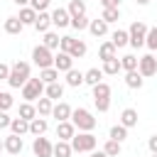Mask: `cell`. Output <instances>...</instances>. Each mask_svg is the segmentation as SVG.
Listing matches in <instances>:
<instances>
[{
	"label": "cell",
	"instance_id": "13",
	"mask_svg": "<svg viewBox=\"0 0 157 157\" xmlns=\"http://www.w3.org/2000/svg\"><path fill=\"white\" fill-rule=\"evenodd\" d=\"M39 34H44V32H49L52 29V12H37V20H34V25H32Z\"/></svg>",
	"mask_w": 157,
	"mask_h": 157
},
{
	"label": "cell",
	"instance_id": "7",
	"mask_svg": "<svg viewBox=\"0 0 157 157\" xmlns=\"http://www.w3.org/2000/svg\"><path fill=\"white\" fill-rule=\"evenodd\" d=\"M137 71L142 78H150L157 74V56L155 54H145V56H137Z\"/></svg>",
	"mask_w": 157,
	"mask_h": 157
},
{
	"label": "cell",
	"instance_id": "24",
	"mask_svg": "<svg viewBox=\"0 0 157 157\" xmlns=\"http://www.w3.org/2000/svg\"><path fill=\"white\" fill-rule=\"evenodd\" d=\"M103 76H105V74H103L101 69H96V66H93V69L83 71V83H88V86H96V83H101V81H103Z\"/></svg>",
	"mask_w": 157,
	"mask_h": 157
},
{
	"label": "cell",
	"instance_id": "16",
	"mask_svg": "<svg viewBox=\"0 0 157 157\" xmlns=\"http://www.w3.org/2000/svg\"><path fill=\"white\" fill-rule=\"evenodd\" d=\"M137 120H140V115H137V110H135V108H125V110L120 113V125H125L128 130H130V128H135V125H137Z\"/></svg>",
	"mask_w": 157,
	"mask_h": 157
},
{
	"label": "cell",
	"instance_id": "48",
	"mask_svg": "<svg viewBox=\"0 0 157 157\" xmlns=\"http://www.w3.org/2000/svg\"><path fill=\"white\" fill-rule=\"evenodd\" d=\"M101 7H120V0H101Z\"/></svg>",
	"mask_w": 157,
	"mask_h": 157
},
{
	"label": "cell",
	"instance_id": "37",
	"mask_svg": "<svg viewBox=\"0 0 157 157\" xmlns=\"http://www.w3.org/2000/svg\"><path fill=\"white\" fill-rule=\"evenodd\" d=\"M20 118H25V120H32V118H37V108H34V103H20Z\"/></svg>",
	"mask_w": 157,
	"mask_h": 157
},
{
	"label": "cell",
	"instance_id": "22",
	"mask_svg": "<svg viewBox=\"0 0 157 157\" xmlns=\"http://www.w3.org/2000/svg\"><path fill=\"white\" fill-rule=\"evenodd\" d=\"M2 27H5V32H7V34H20V32L25 29V25L20 22V17H17V15H12V17H7Z\"/></svg>",
	"mask_w": 157,
	"mask_h": 157
},
{
	"label": "cell",
	"instance_id": "1",
	"mask_svg": "<svg viewBox=\"0 0 157 157\" xmlns=\"http://www.w3.org/2000/svg\"><path fill=\"white\" fill-rule=\"evenodd\" d=\"M69 120H71L74 128L81 130V132H93V128L98 125V120H96V118L91 115V110H86V108H74Z\"/></svg>",
	"mask_w": 157,
	"mask_h": 157
},
{
	"label": "cell",
	"instance_id": "19",
	"mask_svg": "<svg viewBox=\"0 0 157 157\" xmlns=\"http://www.w3.org/2000/svg\"><path fill=\"white\" fill-rule=\"evenodd\" d=\"M47 128H49V123H47V118H42V115H37V118L29 120V132H32L34 137H37V135H44Z\"/></svg>",
	"mask_w": 157,
	"mask_h": 157
},
{
	"label": "cell",
	"instance_id": "38",
	"mask_svg": "<svg viewBox=\"0 0 157 157\" xmlns=\"http://www.w3.org/2000/svg\"><path fill=\"white\" fill-rule=\"evenodd\" d=\"M91 88H93V98H110V86L105 81H101V83H96Z\"/></svg>",
	"mask_w": 157,
	"mask_h": 157
},
{
	"label": "cell",
	"instance_id": "20",
	"mask_svg": "<svg viewBox=\"0 0 157 157\" xmlns=\"http://www.w3.org/2000/svg\"><path fill=\"white\" fill-rule=\"evenodd\" d=\"M71 155H74V150H71V142L69 140H56L54 142L52 157H71Z\"/></svg>",
	"mask_w": 157,
	"mask_h": 157
},
{
	"label": "cell",
	"instance_id": "17",
	"mask_svg": "<svg viewBox=\"0 0 157 157\" xmlns=\"http://www.w3.org/2000/svg\"><path fill=\"white\" fill-rule=\"evenodd\" d=\"M88 32L93 37H105L108 34V22H103L101 17L98 20H88Z\"/></svg>",
	"mask_w": 157,
	"mask_h": 157
},
{
	"label": "cell",
	"instance_id": "49",
	"mask_svg": "<svg viewBox=\"0 0 157 157\" xmlns=\"http://www.w3.org/2000/svg\"><path fill=\"white\" fill-rule=\"evenodd\" d=\"M147 147H150V152H157V132L147 140Z\"/></svg>",
	"mask_w": 157,
	"mask_h": 157
},
{
	"label": "cell",
	"instance_id": "51",
	"mask_svg": "<svg viewBox=\"0 0 157 157\" xmlns=\"http://www.w3.org/2000/svg\"><path fill=\"white\" fill-rule=\"evenodd\" d=\"M17 7H25V5H29V0H12Z\"/></svg>",
	"mask_w": 157,
	"mask_h": 157
},
{
	"label": "cell",
	"instance_id": "2",
	"mask_svg": "<svg viewBox=\"0 0 157 157\" xmlns=\"http://www.w3.org/2000/svg\"><path fill=\"white\" fill-rule=\"evenodd\" d=\"M27 78H29V64L22 61V59H17V61L10 66V76H7L10 88H22Z\"/></svg>",
	"mask_w": 157,
	"mask_h": 157
},
{
	"label": "cell",
	"instance_id": "42",
	"mask_svg": "<svg viewBox=\"0 0 157 157\" xmlns=\"http://www.w3.org/2000/svg\"><path fill=\"white\" fill-rule=\"evenodd\" d=\"M12 103H15V101H12V96H10L7 91H0V110H10V108H12Z\"/></svg>",
	"mask_w": 157,
	"mask_h": 157
},
{
	"label": "cell",
	"instance_id": "15",
	"mask_svg": "<svg viewBox=\"0 0 157 157\" xmlns=\"http://www.w3.org/2000/svg\"><path fill=\"white\" fill-rule=\"evenodd\" d=\"M74 135H76V128H74L71 120H61V123H56V137H59V140H71Z\"/></svg>",
	"mask_w": 157,
	"mask_h": 157
},
{
	"label": "cell",
	"instance_id": "5",
	"mask_svg": "<svg viewBox=\"0 0 157 157\" xmlns=\"http://www.w3.org/2000/svg\"><path fill=\"white\" fill-rule=\"evenodd\" d=\"M147 25L145 22H140V20H135L132 25H130V29H128V44L130 47H145V34H147Z\"/></svg>",
	"mask_w": 157,
	"mask_h": 157
},
{
	"label": "cell",
	"instance_id": "12",
	"mask_svg": "<svg viewBox=\"0 0 157 157\" xmlns=\"http://www.w3.org/2000/svg\"><path fill=\"white\" fill-rule=\"evenodd\" d=\"M71 105L69 103H64V101H59V103H54V108H52V118L56 120V123H61V120H69L71 118Z\"/></svg>",
	"mask_w": 157,
	"mask_h": 157
},
{
	"label": "cell",
	"instance_id": "26",
	"mask_svg": "<svg viewBox=\"0 0 157 157\" xmlns=\"http://www.w3.org/2000/svg\"><path fill=\"white\" fill-rule=\"evenodd\" d=\"M113 56H118V49L113 47V42H103L98 47V59L105 61V59H113Z\"/></svg>",
	"mask_w": 157,
	"mask_h": 157
},
{
	"label": "cell",
	"instance_id": "46",
	"mask_svg": "<svg viewBox=\"0 0 157 157\" xmlns=\"http://www.w3.org/2000/svg\"><path fill=\"white\" fill-rule=\"evenodd\" d=\"M10 120H12V118L7 115V110H0V130H2V128H10Z\"/></svg>",
	"mask_w": 157,
	"mask_h": 157
},
{
	"label": "cell",
	"instance_id": "29",
	"mask_svg": "<svg viewBox=\"0 0 157 157\" xmlns=\"http://www.w3.org/2000/svg\"><path fill=\"white\" fill-rule=\"evenodd\" d=\"M59 39H61V37H59L56 32H52V29H49V32H44V37H42V44H44L47 49L56 52V49H59Z\"/></svg>",
	"mask_w": 157,
	"mask_h": 157
},
{
	"label": "cell",
	"instance_id": "54",
	"mask_svg": "<svg viewBox=\"0 0 157 157\" xmlns=\"http://www.w3.org/2000/svg\"><path fill=\"white\" fill-rule=\"evenodd\" d=\"M152 157H157V152H152Z\"/></svg>",
	"mask_w": 157,
	"mask_h": 157
},
{
	"label": "cell",
	"instance_id": "52",
	"mask_svg": "<svg viewBox=\"0 0 157 157\" xmlns=\"http://www.w3.org/2000/svg\"><path fill=\"white\" fill-rule=\"evenodd\" d=\"M137 5H150V0H135Z\"/></svg>",
	"mask_w": 157,
	"mask_h": 157
},
{
	"label": "cell",
	"instance_id": "50",
	"mask_svg": "<svg viewBox=\"0 0 157 157\" xmlns=\"http://www.w3.org/2000/svg\"><path fill=\"white\" fill-rule=\"evenodd\" d=\"M88 157H108V155H105L103 150H98V152H96V150H91V152H88Z\"/></svg>",
	"mask_w": 157,
	"mask_h": 157
},
{
	"label": "cell",
	"instance_id": "6",
	"mask_svg": "<svg viewBox=\"0 0 157 157\" xmlns=\"http://www.w3.org/2000/svg\"><path fill=\"white\" fill-rule=\"evenodd\" d=\"M32 61H34V66H39V69H49V66H54V54H52V49H47L44 44H37V47L32 49Z\"/></svg>",
	"mask_w": 157,
	"mask_h": 157
},
{
	"label": "cell",
	"instance_id": "41",
	"mask_svg": "<svg viewBox=\"0 0 157 157\" xmlns=\"http://www.w3.org/2000/svg\"><path fill=\"white\" fill-rule=\"evenodd\" d=\"M69 27H74V29H88V17L86 15H81V17H71V22H69Z\"/></svg>",
	"mask_w": 157,
	"mask_h": 157
},
{
	"label": "cell",
	"instance_id": "31",
	"mask_svg": "<svg viewBox=\"0 0 157 157\" xmlns=\"http://www.w3.org/2000/svg\"><path fill=\"white\" fill-rule=\"evenodd\" d=\"M69 15L71 17H81V15H86V2L83 0H69Z\"/></svg>",
	"mask_w": 157,
	"mask_h": 157
},
{
	"label": "cell",
	"instance_id": "35",
	"mask_svg": "<svg viewBox=\"0 0 157 157\" xmlns=\"http://www.w3.org/2000/svg\"><path fill=\"white\" fill-rule=\"evenodd\" d=\"M108 137H110V140H115V142H123V140L128 137V128L118 123V125H113V128H110V132H108Z\"/></svg>",
	"mask_w": 157,
	"mask_h": 157
},
{
	"label": "cell",
	"instance_id": "36",
	"mask_svg": "<svg viewBox=\"0 0 157 157\" xmlns=\"http://www.w3.org/2000/svg\"><path fill=\"white\" fill-rule=\"evenodd\" d=\"M120 69H123V71H135V69H137V56H135V54L120 56Z\"/></svg>",
	"mask_w": 157,
	"mask_h": 157
},
{
	"label": "cell",
	"instance_id": "28",
	"mask_svg": "<svg viewBox=\"0 0 157 157\" xmlns=\"http://www.w3.org/2000/svg\"><path fill=\"white\" fill-rule=\"evenodd\" d=\"M17 17H20V22L27 27V25H34V20H37V12H34L29 5H25V7H20V15H17Z\"/></svg>",
	"mask_w": 157,
	"mask_h": 157
},
{
	"label": "cell",
	"instance_id": "25",
	"mask_svg": "<svg viewBox=\"0 0 157 157\" xmlns=\"http://www.w3.org/2000/svg\"><path fill=\"white\" fill-rule=\"evenodd\" d=\"M142 83H145V78L140 76L137 69L135 71H125V86L128 88H142Z\"/></svg>",
	"mask_w": 157,
	"mask_h": 157
},
{
	"label": "cell",
	"instance_id": "10",
	"mask_svg": "<svg viewBox=\"0 0 157 157\" xmlns=\"http://www.w3.org/2000/svg\"><path fill=\"white\" fill-rule=\"evenodd\" d=\"M2 145H5V150H7L10 155H20V152H22V147H25L22 135H15V132H10V135L2 140Z\"/></svg>",
	"mask_w": 157,
	"mask_h": 157
},
{
	"label": "cell",
	"instance_id": "27",
	"mask_svg": "<svg viewBox=\"0 0 157 157\" xmlns=\"http://www.w3.org/2000/svg\"><path fill=\"white\" fill-rule=\"evenodd\" d=\"M81 83H83V71H78V69H69V71H66V86L78 88Z\"/></svg>",
	"mask_w": 157,
	"mask_h": 157
},
{
	"label": "cell",
	"instance_id": "43",
	"mask_svg": "<svg viewBox=\"0 0 157 157\" xmlns=\"http://www.w3.org/2000/svg\"><path fill=\"white\" fill-rule=\"evenodd\" d=\"M93 105H96L98 113H105L110 108V98H93Z\"/></svg>",
	"mask_w": 157,
	"mask_h": 157
},
{
	"label": "cell",
	"instance_id": "53",
	"mask_svg": "<svg viewBox=\"0 0 157 157\" xmlns=\"http://www.w3.org/2000/svg\"><path fill=\"white\" fill-rule=\"evenodd\" d=\"M2 150H5V145H2V140H0V152H2Z\"/></svg>",
	"mask_w": 157,
	"mask_h": 157
},
{
	"label": "cell",
	"instance_id": "23",
	"mask_svg": "<svg viewBox=\"0 0 157 157\" xmlns=\"http://www.w3.org/2000/svg\"><path fill=\"white\" fill-rule=\"evenodd\" d=\"M101 71H103L105 76H115L118 71H123V69H120V59H118V56L105 59V61H103V66H101Z\"/></svg>",
	"mask_w": 157,
	"mask_h": 157
},
{
	"label": "cell",
	"instance_id": "44",
	"mask_svg": "<svg viewBox=\"0 0 157 157\" xmlns=\"http://www.w3.org/2000/svg\"><path fill=\"white\" fill-rule=\"evenodd\" d=\"M49 2H52V0H29V7H32L34 12H44V10L49 7Z\"/></svg>",
	"mask_w": 157,
	"mask_h": 157
},
{
	"label": "cell",
	"instance_id": "14",
	"mask_svg": "<svg viewBox=\"0 0 157 157\" xmlns=\"http://www.w3.org/2000/svg\"><path fill=\"white\" fill-rule=\"evenodd\" d=\"M34 108H37V115L49 118V115H52V108H54V101L47 98V96H39V98L34 101Z\"/></svg>",
	"mask_w": 157,
	"mask_h": 157
},
{
	"label": "cell",
	"instance_id": "11",
	"mask_svg": "<svg viewBox=\"0 0 157 157\" xmlns=\"http://www.w3.org/2000/svg\"><path fill=\"white\" fill-rule=\"evenodd\" d=\"M69 22H71V15H69V10L66 7H56V10H52V25L54 27H69Z\"/></svg>",
	"mask_w": 157,
	"mask_h": 157
},
{
	"label": "cell",
	"instance_id": "33",
	"mask_svg": "<svg viewBox=\"0 0 157 157\" xmlns=\"http://www.w3.org/2000/svg\"><path fill=\"white\" fill-rule=\"evenodd\" d=\"M110 42H113V47H115V49L125 47V44H128V29H115V32L110 34Z\"/></svg>",
	"mask_w": 157,
	"mask_h": 157
},
{
	"label": "cell",
	"instance_id": "4",
	"mask_svg": "<svg viewBox=\"0 0 157 157\" xmlns=\"http://www.w3.org/2000/svg\"><path fill=\"white\" fill-rule=\"evenodd\" d=\"M39 96H44V81L29 76V78L25 81V86H22V98H25L27 103H34Z\"/></svg>",
	"mask_w": 157,
	"mask_h": 157
},
{
	"label": "cell",
	"instance_id": "34",
	"mask_svg": "<svg viewBox=\"0 0 157 157\" xmlns=\"http://www.w3.org/2000/svg\"><path fill=\"white\" fill-rule=\"evenodd\" d=\"M39 78L44 81V86H47V83H54V81H59V71H56L54 66H49V69H39Z\"/></svg>",
	"mask_w": 157,
	"mask_h": 157
},
{
	"label": "cell",
	"instance_id": "32",
	"mask_svg": "<svg viewBox=\"0 0 157 157\" xmlns=\"http://www.w3.org/2000/svg\"><path fill=\"white\" fill-rule=\"evenodd\" d=\"M101 20L103 22H118L120 20V7H103V12H101Z\"/></svg>",
	"mask_w": 157,
	"mask_h": 157
},
{
	"label": "cell",
	"instance_id": "3",
	"mask_svg": "<svg viewBox=\"0 0 157 157\" xmlns=\"http://www.w3.org/2000/svg\"><path fill=\"white\" fill-rule=\"evenodd\" d=\"M71 150L74 152H91V150H96V145H98V140H96V135L93 132H76L71 140Z\"/></svg>",
	"mask_w": 157,
	"mask_h": 157
},
{
	"label": "cell",
	"instance_id": "39",
	"mask_svg": "<svg viewBox=\"0 0 157 157\" xmlns=\"http://www.w3.org/2000/svg\"><path fill=\"white\" fill-rule=\"evenodd\" d=\"M120 145H123V142H115V140L108 137L105 145H103V152H105L108 157H118V155H120Z\"/></svg>",
	"mask_w": 157,
	"mask_h": 157
},
{
	"label": "cell",
	"instance_id": "8",
	"mask_svg": "<svg viewBox=\"0 0 157 157\" xmlns=\"http://www.w3.org/2000/svg\"><path fill=\"white\" fill-rule=\"evenodd\" d=\"M32 152H34V157H52L54 142H49V137H44V135H37L32 142Z\"/></svg>",
	"mask_w": 157,
	"mask_h": 157
},
{
	"label": "cell",
	"instance_id": "45",
	"mask_svg": "<svg viewBox=\"0 0 157 157\" xmlns=\"http://www.w3.org/2000/svg\"><path fill=\"white\" fill-rule=\"evenodd\" d=\"M71 44H74V37H69V34H64V37L59 39V52H66V54H69V49H71Z\"/></svg>",
	"mask_w": 157,
	"mask_h": 157
},
{
	"label": "cell",
	"instance_id": "30",
	"mask_svg": "<svg viewBox=\"0 0 157 157\" xmlns=\"http://www.w3.org/2000/svg\"><path fill=\"white\" fill-rule=\"evenodd\" d=\"M86 52H88V47H86V42H83V39H74V44H71V49H69V54H71L74 59H83V56H86Z\"/></svg>",
	"mask_w": 157,
	"mask_h": 157
},
{
	"label": "cell",
	"instance_id": "40",
	"mask_svg": "<svg viewBox=\"0 0 157 157\" xmlns=\"http://www.w3.org/2000/svg\"><path fill=\"white\" fill-rule=\"evenodd\" d=\"M145 47L150 52H157V27H150L147 34H145Z\"/></svg>",
	"mask_w": 157,
	"mask_h": 157
},
{
	"label": "cell",
	"instance_id": "9",
	"mask_svg": "<svg viewBox=\"0 0 157 157\" xmlns=\"http://www.w3.org/2000/svg\"><path fill=\"white\" fill-rule=\"evenodd\" d=\"M54 69H56L59 74H61V71L66 74L69 69H74V56L66 54V52H56V54H54Z\"/></svg>",
	"mask_w": 157,
	"mask_h": 157
},
{
	"label": "cell",
	"instance_id": "21",
	"mask_svg": "<svg viewBox=\"0 0 157 157\" xmlns=\"http://www.w3.org/2000/svg\"><path fill=\"white\" fill-rule=\"evenodd\" d=\"M10 130L15 132V135H27L29 132V120H25V118H12L10 120Z\"/></svg>",
	"mask_w": 157,
	"mask_h": 157
},
{
	"label": "cell",
	"instance_id": "47",
	"mask_svg": "<svg viewBox=\"0 0 157 157\" xmlns=\"http://www.w3.org/2000/svg\"><path fill=\"white\" fill-rule=\"evenodd\" d=\"M7 76H10V66L0 61V81H7Z\"/></svg>",
	"mask_w": 157,
	"mask_h": 157
},
{
	"label": "cell",
	"instance_id": "18",
	"mask_svg": "<svg viewBox=\"0 0 157 157\" xmlns=\"http://www.w3.org/2000/svg\"><path fill=\"white\" fill-rule=\"evenodd\" d=\"M44 96H47V98H52V101H59V98H64V83H59V81H54V83H47V86H44Z\"/></svg>",
	"mask_w": 157,
	"mask_h": 157
}]
</instances>
